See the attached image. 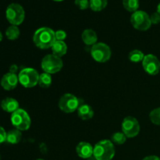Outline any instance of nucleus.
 <instances>
[{
    "mask_svg": "<svg viewBox=\"0 0 160 160\" xmlns=\"http://www.w3.org/2000/svg\"><path fill=\"white\" fill-rule=\"evenodd\" d=\"M6 17L11 24L18 26L24 20L25 11L21 5L15 2L11 3L6 8Z\"/></svg>",
    "mask_w": 160,
    "mask_h": 160,
    "instance_id": "7ed1b4c3",
    "label": "nucleus"
},
{
    "mask_svg": "<svg viewBox=\"0 0 160 160\" xmlns=\"http://www.w3.org/2000/svg\"><path fill=\"white\" fill-rule=\"evenodd\" d=\"M1 108L5 112H9V113H12L20 109L17 100L11 97H7L1 102Z\"/></svg>",
    "mask_w": 160,
    "mask_h": 160,
    "instance_id": "4468645a",
    "label": "nucleus"
},
{
    "mask_svg": "<svg viewBox=\"0 0 160 160\" xmlns=\"http://www.w3.org/2000/svg\"><path fill=\"white\" fill-rule=\"evenodd\" d=\"M127 138H128L123 132H116L112 135V142L116 145H123L126 142Z\"/></svg>",
    "mask_w": 160,
    "mask_h": 160,
    "instance_id": "b1692460",
    "label": "nucleus"
},
{
    "mask_svg": "<svg viewBox=\"0 0 160 160\" xmlns=\"http://www.w3.org/2000/svg\"><path fill=\"white\" fill-rule=\"evenodd\" d=\"M93 146L87 142H81L76 147L78 156L81 159H87L93 155Z\"/></svg>",
    "mask_w": 160,
    "mask_h": 160,
    "instance_id": "ddd939ff",
    "label": "nucleus"
},
{
    "mask_svg": "<svg viewBox=\"0 0 160 160\" xmlns=\"http://www.w3.org/2000/svg\"><path fill=\"white\" fill-rule=\"evenodd\" d=\"M56 41L55 31L52 28L46 27L36 30L33 36L34 45L41 49H48L52 48Z\"/></svg>",
    "mask_w": 160,
    "mask_h": 160,
    "instance_id": "f257e3e1",
    "label": "nucleus"
},
{
    "mask_svg": "<svg viewBox=\"0 0 160 160\" xmlns=\"http://www.w3.org/2000/svg\"><path fill=\"white\" fill-rule=\"evenodd\" d=\"M19 82L18 76L16 73H7L3 75L1 79V86L6 91H11L16 88Z\"/></svg>",
    "mask_w": 160,
    "mask_h": 160,
    "instance_id": "f8f14e48",
    "label": "nucleus"
},
{
    "mask_svg": "<svg viewBox=\"0 0 160 160\" xmlns=\"http://www.w3.org/2000/svg\"><path fill=\"white\" fill-rule=\"evenodd\" d=\"M78 115L83 120H91L94 117V110L89 105L81 104L78 109Z\"/></svg>",
    "mask_w": 160,
    "mask_h": 160,
    "instance_id": "dca6fc26",
    "label": "nucleus"
},
{
    "mask_svg": "<svg viewBox=\"0 0 160 160\" xmlns=\"http://www.w3.org/2000/svg\"><path fill=\"white\" fill-rule=\"evenodd\" d=\"M90 7L94 11H101L107 6L108 0H89Z\"/></svg>",
    "mask_w": 160,
    "mask_h": 160,
    "instance_id": "4be33fe9",
    "label": "nucleus"
},
{
    "mask_svg": "<svg viewBox=\"0 0 160 160\" xmlns=\"http://www.w3.org/2000/svg\"><path fill=\"white\" fill-rule=\"evenodd\" d=\"M91 56L95 61L103 63L110 59L112 52L108 45L103 42H98L91 48Z\"/></svg>",
    "mask_w": 160,
    "mask_h": 160,
    "instance_id": "0eeeda50",
    "label": "nucleus"
},
{
    "mask_svg": "<svg viewBox=\"0 0 160 160\" xmlns=\"http://www.w3.org/2000/svg\"><path fill=\"white\" fill-rule=\"evenodd\" d=\"M75 4L81 9H86L88 6H90L88 0H75Z\"/></svg>",
    "mask_w": 160,
    "mask_h": 160,
    "instance_id": "a878e982",
    "label": "nucleus"
},
{
    "mask_svg": "<svg viewBox=\"0 0 160 160\" xmlns=\"http://www.w3.org/2000/svg\"><path fill=\"white\" fill-rule=\"evenodd\" d=\"M152 24H158L160 23V14L158 12H155L150 16Z\"/></svg>",
    "mask_w": 160,
    "mask_h": 160,
    "instance_id": "cd10ccee",
    "label": "nucleus"
},
{
    "mask_svg": "<svg viewBox=\"0 0 160 160\" xmlns=\"http://www.w3.org/2000/svg\"><path fill=\"white\" fill-rule=\"evenodd\" d=\"M131 23L135 29L141 31H145L152 25L150 17L143 10H137L133 12L131 17Z\"/></svg>",
    "mask_w": 160,
    "mask_h": 160,
    "instance_id": "6e6552de",
    "label": "nucleus"
},
{
    "mask_svg": "<svg viewBox=\"0 0 160 160\" xmlns=\"http://www.w3.org/2000/svg\"><path fill=\"white\" fill-rule=\"evenodd\" d=\"M81 38L83 42L86 45L93 46L96 43H98V36L96 32L92 29H86L83 31L81 34Z\"/></svg>",
    "mask_w": 160,
    "mask_h": 160,
    "instance_id": "2eb2a0df",
    "label": "nucleus"
},
{
    "mask_svg": "<svg viewBox=\"0 0 160 160\" xmlns=\"http://www.w3.org/2000/svg\"><path fill=\"white\" fill-rule=\"evenodd\" d=\"M115 152L113 143L109 140H102L94 146L93 156L97 160H112Z\"/></svg>",
    "mask_w": 160,
    "mask_h": 160,
    "instance_id": "f03ea898",
    "label": "nucleus"
},
{
    "mask_svg": "<svg viewBox=\"0 0 160 160\" xmlns=\"http://www.w3.org/2000/svg\"><path fill=\"white\" fill-rule=\"evenodd\" d=\"M51 48L52 54L59 58L65 56L67 52V45L63 41H56Z\"/></svg>",
    "mask_w": 160,
    "mask_h": 160,
    "instance_id": "f3484780",
    "label": "nucleus"
},
{
    "mask_svg": "<svg viewBox=\"0 0 160 160\" xmlns=\"http://www.w3.org/2000/svg\"><path fill=\"white\" fill-rule=\"evenodd\" d=\"M17 70H18V67L16 64H12L9 68V73H17Z\"/></svg>",
    "mask_w": 160,
    "mask_h": 160,
    "instance_id": "c756f323",
    "label": "nucleus"
},
{
    "mask_svg": "<svg viewBox=\"0 0 160 160\" xmlns=\"http://www.w3.org/2000/svg\"><path fill=\"white\" fill-rule=\"evenodd\" d=\"M123 5L127 10L135 12L139 7V0H123Z\"/></svg>",
    "mask_w": 160,
    "mask_h": 160,
    "instance_id": "5701e85b",
    "label": "nucleus"
},
{
    "mask_svg": "<svg viewBox=\"0 0 160 160\" xmlns=\"http://www.w3.org/2000/svg\"><path fill=\"white\" fill-rule=\"evenodd\" d=\"M38 84L42 88H48L52 84V76L51 74L47 73H42L39 76Z\"/></svg>",
    "mask_w": 160,
    "mask_h": 160,
    "instance_id": "aec40b11",
    "label": "nucleus"
},
{
    "mask_svg": "<svg viewBox=\"0 0 160 160\" xmlns=\"http://www.w3.org/2000/svg\"><path fill=\"white\" fill-rule=\"evenodd\" d=\"M55 1H62V0H55Z\"/></svg>",
    "mask_w": 160,
    "mask_h": 160,
    "instance_id": "f704fd0d",
    "label": "nucleus"
},
{
    "mask_svg": "<svg viewBox=\"0 0 160 160\" xmlns=\"http://www.w3.org/2000/svg\"><path fill=\"white\" fill-rule=\"evenodd\" d=\"M6 135H7V132L5 131L2 127L0 126V144L6 142Z\"/></svg>",
    "mask_w": 160,
    "mask_h": 160,
    "instance_id": "c85d7f7f",
    "label": "nucleus"
},
{
    "mask_svg": "<svg viewBox=\"0 0 160 160\" xmlns=\"http://www.w3.org/2000/svg\"><path fill=\"white\" fill-rule=\"evenodd\" d=\"M81 106V101L75 95L66 93L61 96L59 101V108L65 113H72L78 110Z\"/></svg>",
    "mask_w": 160,
    "mask_h": 160,
    "instance_id": "1a4fd4ad",
    "label": "nucleus"
},
{
    "mask_svg": "<svg viewBox=\"0 0 160 160\" xmlns=\"http://www.w3.org/2000/svg\"><path fill=\"white\" fill-rule=\"evenodd\" d=\"M142 62L144 70L148 74L154 76L160 72V61L155 55H145Z\"/></svg>",
    "mask_w": 160,
    "mask_h": 160,
    "instance_id": "9b49d317",
    "label": "nucleus"
},
{
    "mask_svg": "<svg viewBox=\"0 0 160 160\" xmlns=\"http://www.w3.org/2000/svg\"><path fill=\"white\" fill-rule=\"evenodd\" d=\"M157 12L160 14V2L159 3V5H158L157 6Z\"/></svg>",
    "mask_w": 160,
    "mask_h": 160,
    "instance_id": "473e14b6",
    "label": "nucleus"
},
{
    "mask_svg": "<svg viewBox=\"0 0 160 160\" xmlns=\"http://www.w3.org/2000/svg\"><path fill=\"white\" fill-rule=\"evenodd\" d=\"M37 160H44V159H37Z\"/></svg>",
    "mask_w": 160,
    "mask_h": 160,
    "instance_id": "c9c22d12",
    "label": "nucleus"
},
{
    "mask_svg": "<svg viewBox=\"0 0 160 160\" xmlns=\"http://www.w3.org/2000/svg\"><path fill=\"white\" fill-rule=\"evenodd\" d=\"M22 138L21 131L17 129L10 130L7 132L6 135V142L11 145H17L20 142Z\"/></svg>",
    "mask_w": 160,
    "mask_h": 160,
    "instance_id": "a211bd4d",
    "label": "nucleus"
},
{
    "mask_svg": "<svg viewBox=\"0 0 160 160\" xmlns=\"http://www.w3.org/2000/svg\"><path fill=\"white\" fill-rule=\"evenodd\" d=\"M0 159H1V156H0Z\"/></svg>",
    "mask_w": 160,
    "mask_h": 160,
    "instance_id": "e433bc0d",
    "label": "nucleus"
},
{
    "mask_svg": "<svg viewBox=\"0 0 160 160\" xmlns=\"http://www.w3.org/2000/svg\"><path fill=\"white\" fill-rule=\"evenodd\" d=\"M63 62L61 58L55 56L52 53L48 54L42 59L41 67L45 73L53 74L62 70Z\"/></svg>",
    "mask_w": 160,
    "mask_h": 160,
    "instance_id": "423d86ee",
    "label": "nucleus"
},
{
    "mask_svg": "<svg viewBox=\"0 0 160 160\" xmlns=\"http://www.w3.org/2000/svg\"><path fill=\"white\" fill-rule=\"evenodd\" d=\"M145 55L139 49H134L128 55V59L132 62H142Z\"/></svg>",
    "mask_w": 160,
    "mask_h": 160,
    "instance_id": "412c9836",
    "label": "nucleus"
},
{
    "mask_svg": "<svg viewBox=\"0 0 160 160\" xmlns=\"http://www.w3.org/2000/svg\"><path fill=\"white\" fill-rule=\"evenodd\" d=\"M11 123L16 129L20 131H28L31 124V120L28 112L23 109H18L11 114Z\"/></svg>",
    "mask_w": 160,
    "mask_h": 160,
    "instance_id": "39448f33",
    "label": "nucleus"
},
{
    "mask_svg": "<svg viewBox=\"0 0 160 160\" xmlns=\"http://www.w3.org/2000/svg\"><path fill=\"white\" fill-rule=\"evenodd\" d=\"M142 160H160V158L156 156H148L147 157L144 158Z\"/></svg>",
    "mask_w": 160,
    "mask_h": 160,
    "instance_id": "7c9ffc66",
    "label": "nucleus"
},
{
    "mask_svg": "<svg viewBox=\"0 0 160 160\" xmlns=\"http://www.w3.org/2000/svg\"><path fill=\"white\" fill-rule=\"evenodd\" d=\"M20 29L18 27L15 26V25H11L6 31V36L9 40H16L20 37Z\"/></svg>",
    "mask_w": 160,
    "mask_h": 160,
    "instance_id": "6ab92c4d",
    "label": "nucleus"
},
{
    "mask_svg": "<svg viewBox=\"0 0 160 160\" xmlns=\"http://www.w3.org/2000/svg\"><path fill=\"white\" fill-rule=\"evenodd\" d=\"M122 132L128 138L136 137L140 132V124L136 118L133 117H127L123 120L121 124Z\"/></svg>",
    "mask_w": 160,
    "mask_h": 160,
    "instance_id": "9d476101",
    "label": "nucleus"
},
{
    "mask_svg": "<svg viewBox=\"0 0 160 160\" xmlns=\"http://www.w3.org/2000/svg\"><path fill=\"white\" fill-rule=\"evenodd\" d=\"M39 76L37 70L34 68H24L18 74L19 82L26 88H31L38 84Z\"/></svg>",
    "mask_w": 160,
    "mask_h": 160,
    "instance_id": "20e7f679",
    "label": "nucleus"
},
{
    "mask_svg": "<svg viewBox=\"0 0 160 160\" xmlns=\"http://www.w3.org/2000/svg\"><path fill=\"white\" fill-rule=\"evenodd\" d=\"M55 35H56V41H63L67 38V33L63 30H58L55 32Z\"/></svg>",
    "mask_w": 160,
    "mask_h": 160,
    "instance_id": "bb28decb",
    "label": "nucleus"
},
{
    "mask_svg": "<svg viewBox=\"0 0 160 160\" xmlns=\"http://www.w3.org/2000/svg\"><path fill=\"white\" fill-rule=\"evenodd\" d=\"M87 160H97V159H95V156H94L93 155H92V156H91V157H89L88 159H87Z\"/></svg>",
    "mask_w": 160,
    "mask_h": 160,
    "instance_id": "2f4dec72",
    "label": "nucleus"
},
{
    "mask_svg": "<svg viewBox=\"0 0 160 160\" xmlns=\"http://www.w3.org/2000/svg\"><path fill=\"white\" fill-rule=\"evenodd\" d=\"M3 38V36H2V32L0 31V42H2V40Z\"/></svg>",
    "mask_w": 160,
    "mask_h": 160,
    "instance_id": "72a5a7b5",
    "label": "nucleus"
},
{
    "mask_svg": "<svg viewBox=\"0 0 160 160\" xmlns=\"http://www.w3.org/2000/svg\"><path fill=\"white\" fill-rule=\"evenodd\" d=\"M149 119L153 124L160 126V107L156 108L150 112Z\"/></svg>",
    "mask_w": 160,
    "mask_h": 160,
    "instance_id": "393cba45",
    "label": "nucleus"
}]
</instances>
